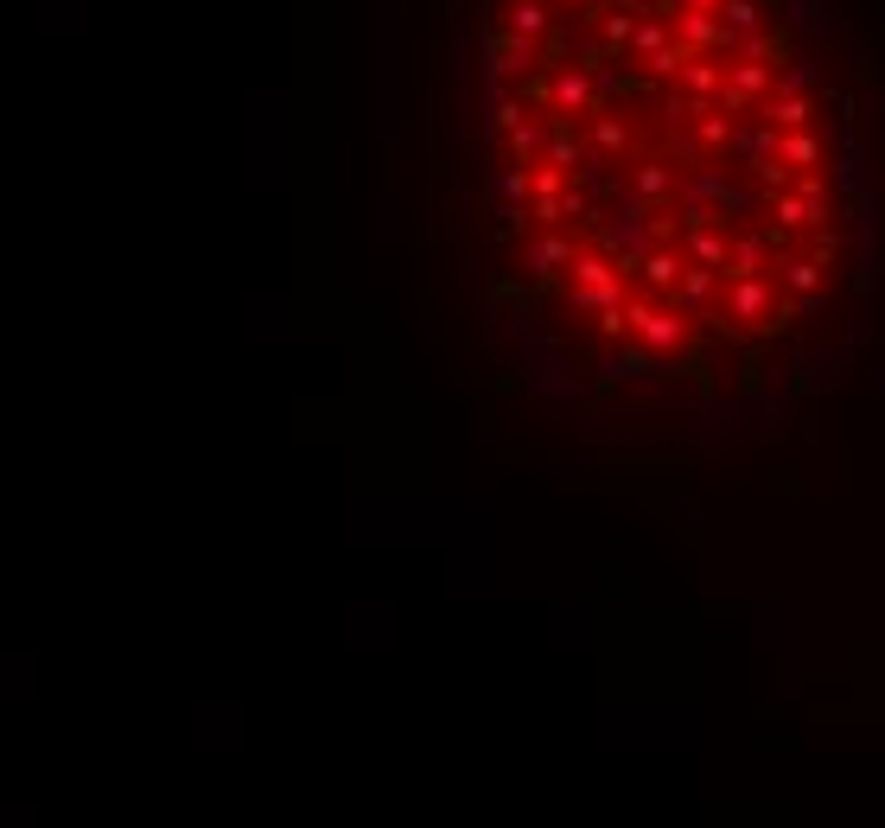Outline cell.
I'll use <instances>...</instances> for the list:
<instances>
[{"instance_id": "1", "label": "cell", "mask_w": 885, "mask_h": 828, "mask_svg": "<svg viewBox=\"0 0 885 828\" xmlns=\"http://www.w3.org/2000/svg\"><path fill=\"white\" fill-rule=\"evenodd\" d=\"M510 274L593 370L777 389L866 332L873 51L828 0H491Z\"/></svg>"}]
</instances>
